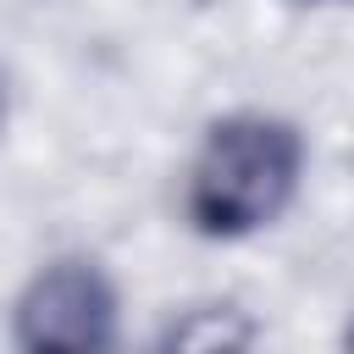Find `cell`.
Listing matches in <instances>:
<instances>
[{"instance_id":"cell-2","label":"cell","mask_w":354,"mask_h":354,"mask_svg":"<svg viewBox=\"0 0 354 354\" xmlns=\"http://www.w3.org/2000/svg\"><path fill=\"white\" fill-rule=\"evenodd\" d=\"M116 326V299L94 266H50L28 282L17 304V343L22 354H105Z\"/></svg>"},{"instance_id":"cell-1","label":"cell","mask_w":354,"mask_h":354,"mask_svg":"<svg viewBox=\"0 0 354 354\" xmlns=\"http://www.w3.org/2000/svg\"><path fill=\"white\" fill-rule=\"evenodd\" d=\"M299 183V138L282 122H227L210 133L199 166H194V221L205 232H249L271 221Z\"/></svg>"},{"instance_id":"cell-3","label":"cell","mask_w":354,"mask_h":354,"mask_svg":"<svg viewBox=\"0 0 354 354\" xmlns=\"http://www.w3.org/2000/svg\"><path fill=\"white\" fill-rule=\"evenodd\" d=\"M243 348H249V321L238 310H194L160 343V354H243Z\"/></svg>"}]
</instances>
